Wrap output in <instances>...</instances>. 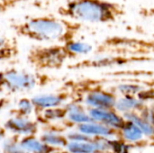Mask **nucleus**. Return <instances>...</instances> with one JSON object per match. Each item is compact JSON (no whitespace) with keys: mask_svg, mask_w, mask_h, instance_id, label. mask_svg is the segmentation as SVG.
Masks as SVG:
<instances>
[{"mask_svg":"<svg viewBox=\"0 0 154 153\" xmlns=\"http://www.w3.org/2000/svg\"><path fill=\"white\" fill-rule=\"evenodd\" d=\"M83 24L55 15L30 17L11 25L19 37L48 44H63L77 39Z\"/></svg>","mask_w":154,"mask_h":153,"instance_id":"f257e3e1","label":"nucleus"},{"mask_svg":"<svg viewBox=\"0 0 154 153\" xmlns=\"http://www.w3.org/2000/svg\"><path fill=\"white\" fill-rule=\"evenodd\" d=\"M63 18L82 23H113L126 15V8L112 0H68L57 8Z\"/></svg>","mask_w":154,"mask_h":153,"instance_id":"f03ea898","label":"nucleus"},{"mask_svg":"<svg viewBox=\"0 0 154 153\" xmlns=\"http://www.w3.org/2000/svg\"><path fill=\"white\" fill-rule=\"evenodd\" d=\"M51 82V76L23 69L6 68L0 70V94L6 96L27 93Z\"/></svg>","mask_w":154,"mask_h":153,"instance_id":"7ed1b4c3","label":"nucleus"},{"mask_svg":"<svg viewBox=\"0 0 154 153\" xmlns=\"http://www.w3.org/2000/svg\"><path fill=\"white\" fill-rule=\"evenodd\" d=\"M71 56L63 44H46L32 46L26 54L27 63L36 71L59 69Z\"/></svg>","mask_w":154,"mask_h":153,"instance_id":"20e7f679","label":"nucleus"},{"mask_svg":"<svg viewBox=\"0 0 154 153\" xmlns=\"http://www.w3.org/2000/svg\"><path fill=\"white\" fill-rule=\"evenodd\" d=\"M69 94L64 91L34 96L31 97V101L33 106V114L36 117L46 109L63 106L69 102Z\"/></svg>","mask_w":154,"mask_h":153,"instance_id":"39448f33","label":"nucleus"},{"mask_svg":"<svg viewBox=\"0 0 154 153\" xmlns=\"http://www.w3.org/2000/svg\"><path fill=\"white\" fill-rule=\"evenodd\" d=\"M116 99V93L103 89H91L84 95L81 102L88 109H114Z\"/></svg>","mask_w":154,"mask_h":153,"instance_id":"423d86ee","label":"nucleus"},{"mask_svg":"<svg viewBox=\"0 0 154 153\" xmlns=\"http://www.w3.org/2000/svg\"><path fill=\"white\" fill-rule=\"evenodd\" d=\"M4 127L9 133L20 137L36 135L39 132V124L36 120L30 117H14L10 116L5 123Z\"/></svg>","mask_w":154,"mask_h":153,"instance_id":"0eeeda50","label":"nucleus"},{"mask_svg":"<svg viewBox=\"0 0 154 153\" xmlns=\"http://www.w3.org/2000/svg\"><path fill=\"white\" fill-rule=\"evenodd\" d=\"M65 150L69 153H110L111 139L96 138L81 142H69Z\"/></svg>","mask_w":154,"mask_h":153,"instance_id":"6e6552de","label":"nucleus"},{"mask_svg":"<svg viewBox=\"0 0 154 153\" xmlns=\"http://www.w3.org/2000/svg\"><path fill=\"white\" fill-rule=\"evenodd\" d=\"M88 110L91 121L105 124L116 132H118L125 123V120L123 115L116 112L115 109L92 108Z\"/></svg>","mask_w":154,"mask_h":153,"instance_id":"1a4fd4ad","label":"nucleus"},{"mask_svg":"<svg viewBox=\"0 0 154 153\" xmlns=\"http://www.w3.org/2000/svg\"><path fill=\"white\" fill-rule=\"evenodd\" d=\"M67 115L65 121L61 123H66L62 124H67L69 128H74L79 124L88 123L91 121L88 108L80 101L72 100L68 102L65 106Z\"/></svg>","mask_w":154,"mask_h":153,"instance_id":"9d476101","label":"nucleus"},{"mask_svg":"<svg viewBox=\"0 0 154 153\" xmlns=\"http://www.w3.org/2000/svg\"><path fill=\"white\" fill-rule=\"evenodd\" d=\"M74 128L91 139H96V138L113 139L115 137H117L118 135V132L115 131L114 129L94 121H90L88 123L79 124Z\"/></svg>","mask_w":154,"mask_h":153,"instance_id":"9b49d317","label":"nucleus"},{"mask_svg":"<svg viewBox=\"0 0 154 153\" xmlns=\"http://www.w3.org/2000/svg\"><path fill=\"white\" fill-rule=\"evenodd\" d=\"M146 106L147 104L144 101H143L139 96H117V99L114 109L123 115L133 112L140 113Z\"/></svg>","mask_w":154,"mask_h":153,"instance_id":"f8f14e48","label":"nucleus"},{"mask_svg":"<svg viewBox=\"0 0 154 153\" xmlns=\"http://www.w3.org/2000/svg\"><path fill=\"white\" fill-rule=\"evenodd\" d=\"M122 141L130 145H136L143 142L146 138L143 133L133 123L125 121L117 135Z\"/></svg>","mask_w":154,"mask_h":153,"instance_id":"ddd939ff","label":"nucleus"},{"mask_svg":"<svg viewBox=\"0 0 154 153\" xmlns=\"http://www.w3.org/2000/svg\"><path fill=\"white\" fill-rule=\"evenodd\" d=\"M20 53L19 42L16 38L0 36V61H11Z\"/></svg>","mask_w":154,"mask_h":153,"instance_id":"4468645a","label":"nucleus"},{"mask_svg":"<svg viewBox=\"0 0 154 153\" xmlns=\"http://www.w3.org/2000/svg\"><path fill=\"white\" fill-rule=\"evenodd\" d=\"M21 144L28 153H53L60 150L46 144L36 135L22 137Z\"/></svg>","mask_w":154,"mask_h":153,"instance_id":"2eb2a0df","label":"nucleus"},{"mask_svg":"<svg viewBox=\"0 0 154 153\" xmlns=\"http://www.w3.org/2000/svg\"><path fill=\"white\" fill-rule=\"evenodd\" d=\"M67 115V111L65 106L60 107H55V108H50L44 110L41 115L35 117V120L39 124H42V126L51 124H57L58 122L61 123L65 121Z\"/></svg>","mask_w":154,"mask_h":153,"instance_id":"dca6fc26","label":"nucleus"},{"mask_svg":"<svg viewBox=\"0 0 154 153\" xmlns=\"http://www.w3.org/2000/svg\"><path fill=\"white\" fill-rule=\"evenodd\" d=\"M123 117L125 121L131 122L134 124L144 134L145 138L147 139H154V126L148 121L146 120L140 113L133 112L128 113L125 115H123Z\"/></svg>","mask_w":154,"mask_h":153,"instance_id":"f3484780","label":"nucleus"},{"mask_svg":"<svg viewBox=\"0 0 154 153\" xmlns=\"http://www.w3.org/2000/svg\"><path fill=\"white\" fill-rule=\"evenodd\" d=\"M70 56L72 59L80 57V56H87L94 52L96 47L88 41H79V40H72L65 43Z\"/></svg>","mask_w":154,"mask_h":153,"instance_id":"a211bd4d","label":"nucleus"},{"mask_svg":"<svg viewBox=\"0 0 154 153\" xmlns=\"http://www.w3.org/2000/svg\"><path fill=\"white\" fill-rule=\"evenodd\" d=\"M39 138L46 144L57 149H65L69 143V141L64 133L53 130H44Z\"/></svg>","mask_w":154,"mask_h":153,"instance_id":"6ab92c4d","label":"nucleus"},{"mask_svg":"<svg viewBox=\"0 0 154 153\" xmlns=\"http://www.w3.org/2000/svg\"><path fill=\"white\" fill-rule=\"evenodd\" d=\"M33 113V106L32 104L31 98L22 97L18 100L15 108L9 110L10 116L14 117H30Z\"/></svg>","mask_w":154,"mask_h":153,"instance_id":"aec40b11","label":"nucleus"},{"mask_svg":"<svg viewBox=\"0 0 154 153\" xmlns=\"http://www.w3.org/2000/svg\"><path fill=\"white\" fill-rule=\"evenodd\" d=\"M21 138L18 135L12 134L6 137L1 144V151L3 153H28L21 144Z\"/></svg>","mask_w":154,"mask_h":153,"instance_id":"412c9836","label":"nucleus"},{"mask_svg":"<svg viewBox=\"0 0 154 153\" xmlns=\"http://www.w3.org/2000/svg\"><path fill=\"white\" fill-rule=\"evenodd\" d=\"M116 93L119 94L117 96H138L139 94L145 89V87L136 83H121L116 86Z\"/></svg>","mask_w":154,"mask_h":153,"instance_id":"4be33fe9","label":"nucleus"},{"mask_svg":"<svg viewBox=\"0 0 154 153\" xmlns=\"http://www.w3.org/2000/svg\"><path fill=\"white\" fill-rule=\"evenodd\" d=\"M65 135H66L69 142H86V141L91 140V138L88 137L87 135L80 133L79 131H78L75 128L69 130L65 133Z\"/></svg>","mask_w":154,"mask_h":153,"instance_id":"5701e85b","label":"nucleus"},{"mask_svg":"<svg viewBox=\"0 0 154 153\" xmlns=\"http://www.w3.org/2000/svg\"><path fill=\"white\" fill-rule=\"evenodd\" d=\"M26 1L28 0H0V14L7 13Z\"/></svg>","mask_w":154,"mask_h":153,"instance_id":"b1692460","label":"nucleus"},{"mask_svg":"<svg viewBox=\"0 0 154 153\" xmlns=\"http://www.w3.org/2000/svg\"><path fill=\"white\" fill-rule=\"evenodd\" d=\"M140 114L142 115V116H143L146 120H148L154 126V106H146L140 112Z\"/></svg>","mask_w":154,"mask_h":153,"instance_id":"393cba45","label":"nucleus"},{"mask_svg":"<svg viewBox=\"0 0 154 153\" xmlns=\"http://www.w3.org/2000/svg\"><path fill=\"white\" fill-rule=\"evenodd\" d=\"M10 101L7 97L5 96H0V112L3 111L8 105H9Z\"/></svg>","mask_w":154,"mask_h":153,"instance_id":"a878e982","label":"nucleus"},{"mask_svg":"<svg viewBox=\"0 0 154 153\" xmlns=\"http://www.w3.org/2000/svg\"><path fill=\"white\" fill-rule=\"evenodd\" d=\"M6 134H7V131L5 130L4 125L1 124L0 123V142H2L6 138Z\"/></svg>","mask_w":154,"mask_h":153,"instance_id":"bb28decb","label":"nucleus"},{"mask_svg":"<svg viewBox=\"0 0 154 153\" xmlns=\"http://www.w3.org/2000/svg\"><path fill=\"white\" fill-rule=\"evenodd\" d=\"M53 153H69L68 151H66L65 149H60V150H58V151H56L55 152Z\"/></svg>","mask_w":154,"mask_h":153,"instance_id":"cd10ccee","label":"nucleus"},{"mask_svg":"<svg viewBox=\"0 0 154 153\" xmlns=\"http://www.w3.org/2000/svg\"><path fill=\"white\" fill-rule=\"evenodd\" d=\"M0 153H3L2 152V151H1V149H0Z\"/></svg>","mask_w":154,"mask_h":153,"instance_id":"c85d7f7f","label":"nucleus"},{"mask_svg":"<svg viewBox=\"0 0 154 153\" xmlns=\"http://www.w3.org/2000/svg\"><path fill=\"white\" fill-rule=\"evenodd\" d=\"M153 102H154V100H153Z\"/></svg>","mask_w":154,"mask_h":153,"instance_id":"c756f323","label":"nucleus"}]
</instances>
